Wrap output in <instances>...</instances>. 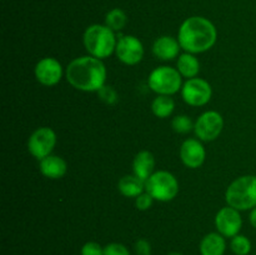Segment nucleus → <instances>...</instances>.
<instances>
[{
	"label": "nucleus",
	"instance_id": "bb28decb",
	"mask_svg": "<svg viewBox=\"0 0 256 255\" xmlns=\"http://www.w3.org/2000/svg\"><path fill=\"white\" fill-rule=\"evenodd\" d=\"M104 255H130V252L124 244L110 242L104 246Z\"/></svg>",
	"mask_w": 256,
	"mask_h": 255
},
{
	"label": "nucleus",
	"instance_id": "c85d7f7f",
	"mask_svg": "<svg viewBox=\"0 0 256 255\" xmlns=\"http://www.w3.org/2000/svg\"><path fill=\"white\" fill-rule=\"evenodd\" d=\"M249 220H250V224H252V226L255 228V229H256V208H254V209L250 212Z\"/></svg>",
	"mask_w": 256,
	"mask_h": 255
},
{
	"label": "nucleus",
	"instance_id": "f8f14e48",
	"mask_svg": "<svg viewBox=\"0 0 256 255\" xmlns=\"http://www.w3.org/2000/svg\"><path fill=\"white\" fill-rule=\"evenodd\" d=\"M62 65L55 58H42L35 65L34 74L38 82L45 86H54L62 78Z\"/></svg>",
	"mask_w": 256,
	"mask_h": 255
},
{
	"label": "nucleus",
	"instance_id": "2eb2a0df",
	"mask_svg": "<svg viewBox=\"0 0 256 255\" xmlns=\"http://www.w3.org/2000/svg\"><path fill=\"white\" fill-rule=\"evenodd\" d=\"M39 168L40 172L45 178H49V179L52 180L60 179L68 172L66 162L62 158L58 156V155H49V156L40 160Z\"/></svg>",
	"mask_w": 256,
	"mask_h": 255
},
{
	"label": "nucleus",
	"instance_id": "a878e982",
	"mask_svg": "<svg viewBox=\"0 0 256 255\" xmlns=\"http://www.w3.org/2000/svg\"><path fill=\"white\" fill-rule=\"evenodd\" d=\"M152 202H154V199H152V195L146 192H144L142 194H140L139 196L135 198V206H136V209L140 210V212H145V210L150 209Z\"/></svg>",
	"mask_w": 256,
	"mask_h": 255
},
{
	"label": "nucleus",
	"instance_id": "f257e3e1",
	"mask_svg": "<svg viewBox=\"0 0 256 255\" xmlns=\"http://www.w3.org/2000/svg\"><path fill=\"white\" fill-rule=\"evenodd\" d=\"M106 68L102 59L85 55L72 60L65 70L68 82L80 92H99L106 82Z\"/></svg>",
	"mask_w": 256,
	"mask_h": 255
},
{
	"label": "nucleus",
	"instance_id": "f03ea898",
	"mask_svg": "<svg viewBox=\"0 0 256 255\" xmlns=\"http://www.w3.org/2000/svg\"><path fill=\"white\" fill-rule=\"evenodd\" d=\"M216 39V28L204 16H190L185 19L178 32L180 46L190 54L208 52L214 46Z\"/></svg>",
	"mask_w": 256,
	"mask_h": 255
},
{
	"label": "nucleus",
	"instance_id": "423d86ee",
	"mask_svg": "<svg viewBox=\"0 0 256 255\" xmlns=\"http://www.w3.org/2000/svg\"><path fill=\"white\" fill-rule=\"evenodd\" d=\"M182 74L172 66H158L150 72L148 78L149 88L158 95H172L182 88Z\"/></svg>",
	"mask_w": 256,
	"mask_h": 255
},
{
	"label": "nucleus",
	"instance_id": "a211bd4d",
	"mask_svg": "<svg viewBox=\"0 0 256 255\" xmlns=\"http://www.w3.org/2000/svg\"><path fill=\"white\" fill-rule=\"evenodd\" d=\"M176 69L182 78L192 79V78H196L200 72V62L195 56V54L184 52L178 58Z\"/></svg>",
	"mask_w": 256,
	"mask_h": 255
},
{
	"label": "nucleus",
	"instance_id": "20e7f679",
	"mask_svg": "<svg viewBox=\"0 0 256 255\" xmlns=\"http://www.w3.org/2000/svg\"><path fill=\"white\" fill-rule=\"evenodd\" d=\"M225 200L239 212L256 208V175H242L235 179L225 192Z\"/></svg>",
	"mask_w": 256,
	"mask_h": 255
},
{
	"label": "nucleus",
	"instance_id": "9b49d317",
	"mask_svg": "<svg viewBox=\"0 0 256 255\" xmlns=\"http://www.w3.org/2000/svg\"><path fill=\"white\" fill-rule=\"evenodd\" d=\"M215 226L218 232L225 238H234L242 228V218L239 210L232 206L222 208L215 216Z\"/></svg>",
	"mask_w": 256,
	"mask_h": 255
},
{
	"label": "nucleus",
	"instance_id": "6e6552de",
	"mask_svg": "<svg viewBox=\"0 0 256 255\" xmlns=\"http://www.w3.org/2000/svg\"><path fill=\"white\" fill-rule=\"evenodd\" d=\"M224 129V119L215 110H209L200 115L195 122L194 132L202 142H212L218 139Z\"/></svg>",
	"mask_w": 256,
	"mask_h": 255
},
{
	"label": "nucleus",
	"instance_id": "7ed1b4c3",
	"mask_svg": "<svg viewBox=\"0 0 256 255\" xmlns=\"http://www.w3.org/2000/svg\"><path fill=\"white\" fill-rule=\"evenodd\" d=\"M84 46L89 55L98 59H106L116 48V35L108 25L92 24L86 28L82 35Z\"/></svg>",
	"mask_w": 256,
	"mask_h": 255
},
{
	"label": "nucleus",
	"instance_id": "1a4fd4ad",
	"mask_svg": "<svg viewBox=\"0 0 256 255\" xmlns=\"http://www.w3.org/2000/svg\"><path fill=\"white\" fill-rule=\"evenodd\" d=\"M56 145V134L52 128L42 126L35 130L28 140V150L38 160L52 155Z\"/></svg>",
	"mask_w": 256,
	"mask_h": 255
},
{
	"label": "nucleus",
	"instance_id": "ddd939ff",
	"mask_svg": "<svg viewBox=\"0 0 256 255\" xmlns=\"http://www.w3.org/2000/svg\"><path fill=\"white\" fill-rule=\"evenodd\" d=\"M206 152L202 140L186 139L180 148V159L185 166L190 169L200 168L205 162Z\"/></svg>",
	"mask_w": 256,
	"mask_h": 255
},
{
	"label": "nucleus",
	"instance_id": "4be33fe9",
	"mask_svg": "<svg viewBox=\"0 0 256 255\" xmlns=\"http://www.w3.org/2000/svg\"><path fill=\"white\" fill-rule=\"evenodd\" d=\"M230 248L235 255H249L252 252V242L245 235L238 234L236 236L232 238Z\"/></svg>",
	"mask_w": 256,
	"mask_h": 255
},
{
	"label": "nucleus",
	"instance_id": "4468645a",
	"mask_svg": "<svg viewBox=\"0 0 256 255\" xmlns=\"http://www.w3.org/2000/svg\"><path fill=\"white\" fill-rule=\"evenodd\" d=\"M180 49L182 46H180L179 40L169 35H162L158 38L152 44V54L158 59L164 60V62H170L175 58H179Z\"/></svg>",
	"mask_w": 256,
	"mask_h": 255
},
{
	"label": "nucleus",
	"instance_id": "5701e85b",
	"mask_svg": "<svg viewBox=\"0 0 256 255\" xmlns=\"http://www.w3.org/2000/svg\"><path fill=\"white\" fill-rule=\"evenodd\" d=\"M172 126L174 132H179V134H188L194 130L195 122H192V120L188 115H178L172 119Z\"/></svg>",
	"mask_w": 256,
	"mask_h": 255
},
{
	"label": "nucleus",
	"instance_id": "9d476101",
	"mask_svg": "<svg viewBox=\"0 0 256 255\" xmlns=\"http://www.w3.org/2000/svg\"><path fill=\"white\" fill-rule=\"evenodd\" d=\"M115 54L122 64L136 65L144 56V45L134 35H122L118 39Z\"/></svg>",
	"mask_w": 256,
	"mask_h": 255
},
{
	"label": "nucleus",
	"instance_id": "f3484780",
	"mask_svg": "<svg viewBox=\"0 0 256 255\" xmlns=\"http://www.w3.org/2000/svg\"><path fill=\"white\" fill-rule=\"evenodd\" d=\"M199 250L202 255H224L226 250L225 236L220 232H209L200 242Z\"/></svg>",
	"mask_w": 256,
	"mask_h": 255
},
{
	"label": "nucleus",
	"instance_id": "393cba45",
	"mask_svg": "<svg viewBox=\"0 0 256 255\" xmlns=\"http://www.w3.org/2000/svg\"><path fill=\"white\" fill-rule=\"evenodd\" d=\"M80 255H104V248L96 242H88L82 246Z\"/></svg>",
	"mask_w": 256,
	"mask_h": 255
},
{
	"label": "nucleus",
	"instance_id": "c756f323",
	"mask_svg": "<svg viewBox=\"0 0 256 255\" xmlns=\"http://www.w3.org/2000/svg\"><path fill=\"white\" fill-rule=\"evenodd\" d=\"M168 255H182V252H169Z\"/></svg>",
	"mask_w": 256,
	"mask_h": 255
},
{
	"label": "nucleus",
	"instance_id": "6ab92c4d",
	"mask_svg": "<svg viewBox=\"0 0 256 255\" xmlns=\"http://www.w3.org/2000/svg\"><path fill=\"white\" fill-rule=\"evenodd\" d=\"M118 189L124 196L136 198L145 192V182L136 175H125L120 179Z\"/></svg>",
	"mask_w": 256,
	"mask_h": 255
},
{
	"label": "nucleus",
	"instance_id": "39448f33",
	"mask_svg": "<svg viewBox=\"0 0 256 255\" xmlns=\"http://www.w3.org/2000/svg\"><path fill=\"white\" fill-rule=\"evenodd\" d=\"M145 192L156 202H172L179 192V182L172 172L159 170L145 182Z\"/></svg>",
	"mask_w": 256,
	"mask_h": 255
},
{
	"label": "nucleus",
	"instance_id": "cd10ccee",
	"mask_svg": "<svg viewBox=\"0 0 256 255\" xmlns=\"http://www.w3.org/2000/svg\"><path fill=\"white\" fill-rule=\"evenodd\" d=\"M134 249L136 255H150V252H152V245H150V242L148 240L139 239L135 242Z\"/></svg>",
	"mask_w": 256,
	"mask_h": 255
},
{
	"label": "nucleus",
	"instance_id": "b1692460",
	"mask_svg": "<svg viewBox=\"0 0 256 255\" xmlns=\"http://www.w3.org/2000/svg\"><path fill=\"white\" fill-rule=\"evenodd\" d=\"M98 95H99V99L108 105L116 104L118 99H119V98H118L116 90L112 86H109V85H104V86L98 92Z\"/></svg>",
	"mask_w": 256,
	"mask_h": 255
},
{
	"label": "nucleus",
	"instance_id": "412c9836",
	"mask_svg": "<svg viewBox=\"0 0 256 255\" xmlns=\"http://www.w3.org/2000/svg\"><path fill=\"white\" fill-rule=\"evenodd\" d=\"M126 22V14H125L124 10L119 9V8H114L110 12H108L106 16H105V25H108L114 32H120L122 29H124Z\"/></svg>",
	"mask_w": 256,
	"mask_h": 255
},
{
	"label": "nucleus",
	"instance_id": "0eeeda50",
	"mask_svg": "<svg viewBox=\"0 0 256 255\" xmlns=\"http://www.w3.org/2000/svg\"><path fill=\"white\" fill-rule=\"evenodd\" d=\"M182 96L190 106H204L212 96V85L202 78L188 79L182 84Z\"/></svg>",
	"mask_w": 256,
	"mask_h": 255
},
{
	"label": "nucleus",
	"instance_id": "aec40b11",
	"mask_svg": "<svg viewBox=\"0 0 256 255\" xmlns=\"http://www.w3.org/2000/svg\"><path fill=\"white\" fill-rule=\"evenodd\" d=\"M175 102L169 95H158L152 104V114L160 119H166L174 112Z\"/></svg>",
	"mask_w": 256,
	"mask_h": 255
},
{
	"label": "nucleus",
	"instance_id": "dca6fc26",
	"mask_svg": "<svg viewBox=\"0 0 256 255\" xmlns=\"http://www.w3.org/2000/svg\"><path fill=\"white\" fill-rule=\"evenodd\" d=\"M155 169V158L148 150H142L138 152L132 162V170H134V175L140 178L142 180L146 182L152 174H154Z\"/></svg>",
	"mask_w": 256,
	"mask_h": 255
}]
</instances>
